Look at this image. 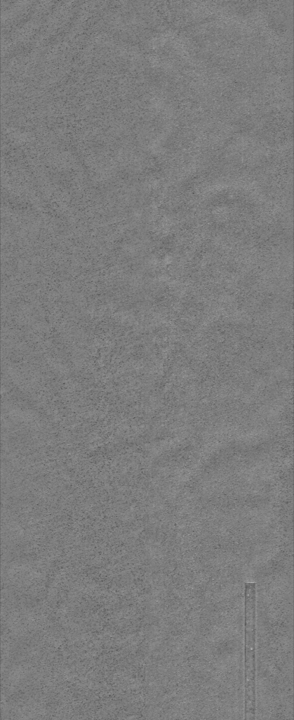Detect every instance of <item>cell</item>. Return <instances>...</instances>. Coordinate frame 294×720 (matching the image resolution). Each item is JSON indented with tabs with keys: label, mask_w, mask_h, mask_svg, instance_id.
<instances>
[{
	"label": "cell",
	"mask_w": 294,
	"mask_h": 720,
	"mask_svg": "<svg viewBox=\"0 0 294 720\" xmlns=\"http://www.w3.org/2000/svg\"><path fill=\"white\" fill-rule=\"evenodd\" d=\"M255 583L245 584V719L255 714Z\"/></svg>",
	"instance_id": "6da1fadb"
}]
</instances>
